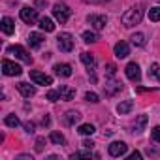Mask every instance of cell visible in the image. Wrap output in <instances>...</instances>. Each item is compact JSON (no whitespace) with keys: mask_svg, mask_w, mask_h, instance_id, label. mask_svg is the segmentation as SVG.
Returning <instances> with one entry per match:
<instances>
[{"mask_svg":"<svg viewBox=\"0 0 160 160\" xmlns=\"http://www.w3.org/2000/svg\"><path fill=\"white\" fill-rule=\"evenodd\" d=\"M149 19H151L152 23L160 21V8H151V12H149Z\"/></svg>","mask_w":160,"mask_h":160,"instance_id":"30","label":"cell"},{"mask_svg":"<svg viewBox=\"0 0 160 160\" xmlns=\"http://www.w3.org/2000/svg\"><path fill=\"white\" fill-rule=\"evenodd\" d=\"M132 108H134V102H132V100H124V102H121V104L117 106V111H119L121 115H126Z\"/></svg>","mask_w":160,"mask_h":160,"instance_id":"22","label":"cell"},{"mask_svg":"<svg viewBox=\"0 0 160 160\" xmlns=\"http://www.w3.org/2000/svg\"><path fill=\"white\" fill-rule=\"evenodd\" d=\"M21 19L27 25H34L38 21V12L34 8H30V6H25V8H21Z\"/></svg>","mask_w":160,"mask_h":160,"instance_id":"11","label":"cell"},{"mask_svg":"<svg viewBox=\"0 0 160 160\" xmlns=\"http://www.w3.org/2000/svg\"><path fill=\"white\" fill-rule=\"evenodd\" d=\"M40 28L45 30V32H53L55 30V25H53V21L49 17H42L40 19Z\"/></svg>","mask_w":160,"mask_h":160,"instance_id":"21","label":"cell"},{"mask_svg":"<svg viewBox=\"0 0 160 160\" xmlns=\"http://www.w3.org/2000/svg\"><path fill=\"white\" fill-rule=\"evenodd\" d=\"M132 43L134 45H138V47H143L145 45V34H141V32H138V34H132Z\"/></svg>","mask_w":160,"mask_h":160,"instance_id":"27","label":"cell"},{"mask_svg":"<svg viewBox=\"0 0 160 160\" xmlns=\"http://www.w3.org/2000/svg\"><path fill=\"white\" fill-rule=\"evenodd\" d=\"M145 124H147V115H139V117H138V121L134 122V132H138V134H139V132L145 128Z\"/></svg>","mask_w":160,"mask_h":160,"instance_id":"24","label":"cell"},{"mask_svg":"<svg viewBox=\"0 0 160 160\" xmlns=\"http://www.w3.org/2000/svg\"><path fill=\"white\" fill-rule=\"evenodd\" d=\"M83 42L85 43H94L96 40H98V36H96V32H91V30H87V32H83Z\"/></svg>","mask_w":160,"mask_h":160,"instance_id":"29","label":"cell"},{"mask_svg":"<svg viewBox=\"0 0 160 160\" xmlns=\"http://www.w3.org/2000/svg\"><path fill=\"white\" fill-rule=\"evenodd\" d=\"M151 138H152L156 143H160V126H154V128H152V132H151Z\"/></svg>","mask_w":160,"mask_h":160,"instance_id":"31","label":"cell"},{"mask_svg":"<svg viewBox=\"0 0 160 160\" xmlns=\"http://www.w3.org/2000/svg\"><path fill=\"white\" fill-rule=\"evenodd\" d=\"M85 100L96 104V102H98V94H96V92H87V94H85Z\"/></svg>","mask_w":160,"mask_h":160,"instance_id":"32","label":"cell"},{"mask_svg":"<svg viewBox=\"0 0 160 160\" xmlns=\"http://www.w3.org/2000/svg\"><path fill=\"white\" fill-rule=\"evenodd\" d=\"M126 151H128V145L124 143V141H113V143H109V147H108V152L111 154V156H124L126 154Z\"/></svg>","mask_w":160,"mask_h":160,"instance_id":"10","label":"cell"},{"mask_svg":"<svg viewBox=\"0 0 160 160\" xmlns=\"http://www.w3.org/2000/svg\"><path fill=\"white\" fill-rule=\"evenodd\" d=\"M25 128H27L28 134H32L34 132V122H25Z\"/></svg>","mask_w":160,"mask_h":160,"instance_id":"37","label":"cell"},{"mask_svg":"<svg viewBox=\"0 0 160 160\" xmlns=\"http://www.w3.org/2000/svg\"><path fill=\"white\" fill-rule=\"evenodd\" d=\"M124 73H126V77L130 79V81H134V83L141 81V70H139V66L136 62H128L126 68H124Z\"/></svg>","mask_w":160,"mask_h":160,"instance_id":"8","label":"cell"},{"mask_svg":"<svg viewBox=\"0 0 160 160\" xmlns=\"http://www.w3.org/2000/svg\"><path fill=\"white\" fill-rule=\"evenodd\" d=\"M73 96H75V89L66 87V85H62V87H58V89H55V91H49V92L45 94V98L51 100V102H58V100L70 102V100H73Z\"/></svg>","mask_w":160,"mask_h":160,"instance_id":"2","label":"cell"},{"mask_svg":"<svg viewBox=\"0 0 160 160\" xmlns=\"http://www.w3.org/2000/svg\"><path fill=\"white\" fill-rule=\"evenodd\" d=\"M0 27H2V32H4L6 36H12V34L15 32V23H13V19H10V17H4Z\"/></svg>","mask_w":160,"mask_h":160,"instance_id":"18","label":"cell"},{"mask_svg":"<svg viewBox=\"0 0 160 160\" xmlns=\"http://www.w3.org/2000/svg\"><path fill=\"white\" fill-rule=\"evenodd\" d=\"M43 143H45V139H43V138H38V139H36V151H38V152H42V151H43Z\"/></svg>","mask_w":160,"mask_h":160,"instance_id":"35","label":"cell"},{"mask_svg":"<svg viewBox=\"0 0 160 160\" xmlns=\"http://www.w3.org/2000/svg\"><path fill=\"white\" fill-rule=\"evenodd\" d=\"M53 70H55V73H57L58 77H70V75H72V66H70V64H64V62H62V64H55Z\"/></svg>","mask_w":160,"mask_h":160,"instance_id":"17","label":"cell"},{"mask_svg":"<svg viewBox=\"0 0 160 160\" xmlns=\"http://www.w3.org/2000/svg\"><path fill=\"white\" fill-rule=\"evenodd\" d=\"M85 4H92V6H100V4H106L109 0H83Z\"/></svg>","mask_w":160,"mask_h":160,"instance_id":"34","label":"cell"},{"mask_svg":"<svg viewBox=\"0 0 160 160\" xmlns=\"http://www.w3.org/2000/svg\"><path fill=\"white\" fill-rule=\"evenodd\" d=\"M81 60L87 66V72H89V75L92 79V83H96V58L91 53H81Z\"/></svg>","mask_w":160,"mask_h":160,"instance_id":"5","label":"cell"},{"mask_svg":"<svg viewBox=\"0 0 160 160\" xmlns=\"http://www.w3.org/2000/svg\"><path fill=\"white\" fill-rule=\"evenodd\" d=\"M30 79L36 83V85H53V77L51 75H47V73H43V72H38V70H32L30 72Z\"/></svg>","mask_w":160,"mask_h":160,"instance_id":"9","label":"cell"},{"mask_svg":"<svg viewBox=\"0 0 160 160\" xmlns=\"http://www.w3.org/2000/svg\"><path fill=\"white\" fill-rule=\"evenodd\" d=\"M87 21H89V25H91L94 30H102V28H106V25H108V17H106V15H96V13L89 15Z\"/></svg>","mask_w":160,"mask_h":160,"instance_id":"12","label":"cell"},{"mask_svg":"<svg viewBox=\"0 0 160 160\" xmlns=\"http://www.w3.org/2000/svg\"><path fill=\"white\" fill-rule=\"evenodd\" d=\"M42 43H43V36H42L40 32H32V34L28 36V45H30L32 49L42 47Z\"/></svg>","mask_w":160,"mask_h":160,"instance_id":"19","label":"cell"},{"mask_svg":"<svg viewBox=\"0 0 160 160\" xmlns=\"http://www.w3.org/2000/svg\"><path fill=\"white\" fill-rule=\"evenodd\" d=\"M17 91H19L25 98H30V96H34V94H36V87H32L30 83H25V81L17 83Z\"/></svg>","mask_w":160,"mask_h":160,"instance_id":"15","label":"cell"},{"mask_svg":"<svg viewBox=\"0 0 160 160\" xmlns=\"http://www.w3.org/2000/svg\"><path fill=\"white\" fill-rule=\"evenodd\" d=\"M79 121H81V113L79 111H66V115H64V122L68 124V126H73V124H77Z\"/></svg>","mask_w":160,"mask_h":160,"instance_id":"16","label":"cell"},{"mask_svg":"<svg viewBox=\"0 0 160 160\" xmlns=\"http://www.w3.org/2000/svg\"><path fill=\"white\" fill-rule=\"evenodd\" d=\"M17 160H32V156H30V154H19Z\"/></svg>","mask_w":160,"mask_h":160,"instance_id":"39","label":"cell"},{"mask_svg":"<svg viewBox=\"0 0 160 160\" xmlns=\"http://www.w3.org/2000/svg\"><path fill=\"white\" fill-rule=\"evenodd\" d=\"M149 77H156L158 81H160V64H156V62L151 64V68H149Z\"/></svg>","mask_w":160,"mask_h":160,"instance_id":"28","label":"cell"},{"mask_svg":"<svg viewBox=\"0 0 160 160\" xmlns=\"http://www.w3.org/2000/svg\"><path fill=\"white\" fill-rule=\"evenodd\" d=\"M8 53L15 55L19 60H23V62H27V64H32V57L28 55V51H27L23 45H10V47H8Z\"/></svg>","mask_w":160,"mask_h":160,"instance_id":"6","label":"cell"},{"mask_svg":"<svg viewBox=\"0 0 160 160\" xmlns=\"http://www.w3.org/2000/svg\"><path fill=\"white\" fill-rule=\"evenodd\" d=\"M106 72H108L109 77H113V75L117 73V66H115V64H108V66H106Z\"/></svg>","mask_w":160,"mask_h":160,"instance_id":"33","label":"cell"},{"mask_svg":"<svg viewBox=\"0 0 160 160\" xmlns=\"http://www.w3.org/2000/svg\"><path fill=\"white\" fill-rule=\"evenodd\" d=\"M130 55V45L126 42H119L115 43V57L117 58H126Z\"/></svg>","mask_w":160,"mask_h":160,"instance_id":"14","label":"cell"},{"mask_svg":"<svg viewBox=\"0 0 160 160\" xmlns=\"http://www.w3.org/2000/svg\"><path fill=\"white\" fill-rule=\"evenodd\" d=\"M143 19V4H138V6H132L130 10H126L121 17V23L126 27V28H132L136 25H139Z\"/></svg>","mask_w":160,"mask_h":160,"instance_id":"1","label":"cell"},{"mask_svg":"<svg viewBox=\"0 0 160 160\" xmlns=\"http://www.w3.org/2000/svg\"><path fill=\"white\" fill-rule=\"evenodd\" d=\"M128 158H130V160H139V158H141V152H139V151H134Z\"/></svg>","mask_w":160,"mask_h":160,"instance_id":"36","label":"cell"},{"mask_svg":"<svg viewBox=\"0 0 160 160\" xmlns=\"http://www.w3.org/2000/svg\"><path fill=\"white\" fill-rule=\"evenodd\" d=\"M70 15H72V10L66 6V4H62V2H58V4H55L53 6V17L60 23V25H64V23H68V19H70Z\"/></svg>","mask_w":160,"mask_h":160,"instance_id":"3","label":"cell"},{"mask_svg":"<svg viewBox=\"0 0 160 160\" xmlns=\"http://www.w3.org/2000/svg\"><path fill=\"white\" fill-rule=\"evenodd\" d=\"M2 72H4V75H10V77H17V75L23 73L21 66L15 64V62H12V60H8V58L2 60Z\"/></svg>","mask_w":160,"mask_h":160,"instance_id":"7","label":"cell"},{"mask_svg":"<svg viewBox=\"0 0 160 160\" xmlns=\"http://www.w3.org/2000/svg\"><path fill=\"white\" fill-rule=\"evenodd\" d=\"M119 91H122V83L115 81V79H111V81H108V83L104 85V92H106V96H113V94H117Z\"/></svg>","mask_w":160,"mask_h":160,"instance_id":"13","label":"cell"},{"mask_svg":"<svg viewBox=\"0 0 160 160\" xmlns=\"http://www.w3.org/2000/svg\"><path fill=\"white\" fill-rule=\"evenodd\" d=\"M92 156H94V158H98V154H94L91 149H87V151H79V152H73L70 158H72V160H75V158H92Z\"/></svg>","mask_w":160,"mask_h":160,"instance_id":"23","label":"cell"},{"mask_svg":"<svg viewBox=\"0 0 160 160\" xmlns=\"http://www.w3.org/2000/svg\"><path fill=\"white\" fill-rule=\"evenodd\" d=\"M81 145H83V147H85V149H92V147H94V143H92V141H91V139H85V141H83V143H81Z\"/></svg>","mask_w":160,"mask_h":160,"instance_id":"38","label":"cell"},{"mask_svg":"<svg viewBox=\"0 0 160 160\" xmlns=\"http://www.w3.org/2000/svg\"><path fill=\"white\" fill-rule=\"evenodd\" d=\"M4 124H6V126H12V128H17V126L21 124V121H19V117H17L15 113H10V115H6V119H4Z\"/></svg>","mask_w":160,"mask_h":160,"instance_id":"20","label":"cell"},{"mask_svg":"<svg viewBox=\"0 0 160 160\" xmlns=\"http://www.w3.org/2000/svg\"><path fill=\"white\" fill-rule=\"evenodd\" d=\"M49 139H51V143H55V145H64V143H66V138H64L60 132H51Z\"/></svg>","mask_w":160,"mask_h":160,"instance_id":"25","label":"cell"},{"mask_svg":"<svg viewBox=\"0 0 160 160\" xmlns=\"http://www.w3.org/2000/svg\"><path fill=\"white\" fill-rule=\"evenodd\" d=\"M156 2H158V4H160V0H156Z\"/></svg>","mask_w":160,"mask_h":160,"instance_id":"40","label":"cell"},{"mask_svg":"<svg viewBox=\"0 0 160 160\" xmlns=\"http://www.w3.org/2000/svg\"><path fill=\"white\" fill-rule=\"evenodd\" d=\"M94 130H96V128H94L92 124H81V126L77 128V132L81 134V136H92V134H94Z\"/></svg>","mask_w":160,"mask_h":160,"instance_id":"26","label":"cell"},{"mask_svg":"<svg viewBox=\"0 0 160 160\" xmlns=\"http://www.w3.org/2000/svg\"><path fill=\"white\" fill-rule=\"evenodd\" d=\"M57 45H58V49H60L62 53H70V51L73 49V36H72L70 32H62V34H58V38H57Z\"/></svg>","mask_w":160,"mask_h":160,"instance_id":"4","label":"cell"}]
</instances>
